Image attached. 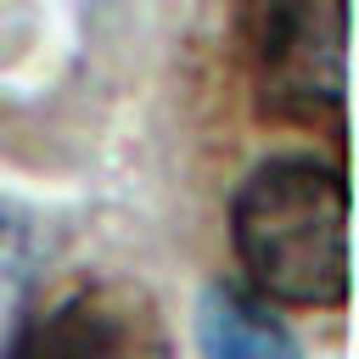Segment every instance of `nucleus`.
I'll return each mask as SVG.
<instances>
[{
    "label": "nucleus",
    "mask_w": 359,
    "mask_h": 359,
    "mask_svg": "<svg viewBox=\"0 0 359 359\" xmlns=\"http://www.w3.org/2000/svg\"><path fill=\"white\" fill-rule=\"evenodd\" d=\"M230 247L258 303H348V168L314 151L258 157L230 191Z\"/></svg>",
    "instance_id": "1"
},
{
    "label": "nucleus",
    "mask_w": 359,
    "mask_h": 359,
    "mask_svg": "<svg viewBox=\"0 0 359 359\" xmlns=\"http://www.w3.org/2000/svg\"><path fill=\"white\" fill-rule=\"evenodd\" d=\"M0 359H174V331L140 280L73 275L22 297Z\"/></svg>",
    "instance_id": "2"
},
{
    "label": "nucleus",
    "mask_w": 359,
    "mask_h": 359,
    "mask_svg": "<svg viewBox=\"0 0 359 359\" xmlns=\"http://www.w3.org/2000/svg\"><path fill=\"white\" fill-rule=\"evenodd\" d=\"M50 241H56V230H50L45 213L0 196V280H11V286L34 280L50 258Z\"/></svg>",
    "instance_id": "5"
},
{
    "label": "nucleus",
    "mask_w": 359,
    "mask_h": 359,
    "mask_svg": "<svg viewBox=\"0 0 359 359\" xmlns=\"http://www.w3.org/2000/svg\"><path fill=\"white\" fill-rule=\"evenodd\" d=\"M196 359H303L292 325L258 303L241 280H208L191 314Z\"/></svg>",
    "instance_id": "4"
},
{
    "label": "nucleus",
    "mask_w": 359,
    "mask_h": 359,
    "mask_svg": "<svg viewBox=\"0 0 359 359\" xmlns=\"http://www.w3.org/2000/svg\"><path fill=\"white\" fill-rule=\"evenodd\" d=\"M252 107L264 123L331 129L348 118V22L342 0H297L252 11Z\"/></svg>",
    "instance_id": "3"
}]
</instances>
